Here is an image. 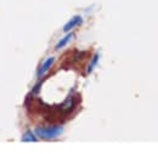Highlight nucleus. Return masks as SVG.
<instances>
[{
	"label": "nucleus",
	"instance_id": "obj_5",
	"mask_svg": "<svg viewBox=\"0 0 158 154\" xmlns=\"http://www.w3.org/2000/svg\"><path fill=\"white\" fill-rule=\"evenodd\" d=\"M22 141L23 142H33V141H37V138L34 137L32 131H27L24 135L22 136Z\"/></svg>",
	"mask_w": 158,
	"mask_h": 154
},
{
	"label": "nucleus",
	"instance_id": "obj_2",
	"mask_svg": "<svg viewBox=\"0 0 158 154\" xmlns=\"http://www.w3.org/2000/svg\"><path fill=\"white\" fill-rule=\"evenodd\" d=\"M81 22H83V18H81L80 16H76V17H73V18L69 19V21L64 24V27H63V32H64V33H67V32L72 30L73 28H76L77 26H79Z\"/></svg>",
	"mask_w": 158,
	"mask_h": 154
},
{
	"label": "nucleus",
	"instance_id": "obj_4",
	"mask_svg": "<svg viewBox=\"0 0 158 154\" xmlns=\"http://www.w3.org/2000/svg\"><path fill=\"white\" fill-rule=\"evenodd\" d=\"M73 38H74V35H73V34H68V35H66L64 38L61 39V40L59 41V44L56 45V49H57V50L62 49V47H63L66 44H68V43H69V41H71Z\"/></svg>",
	"mask_w": 158,
	"mask_h": 154
},
{
	"label": "nucleus",
	"instance_id": "obj_6",
	"mask_svg": "<svg viewBox=\"0 0 158 154\" xmlns=\"http://www.w3.org/2000/svg\"><path fill=\"white\" fill-rule=\"evenodd\" d=\"M98 61H99V55H95V57L93 58V61H91V63L89 64V67H88V73H90L93 69H94V67L96 66V63H98Z\"/></svg>",
	"mask_w": 158,
	"mask_h": 154
},
{
	"label": "nucleus",
	"instance_id": "obj_3",
	"mask_svg": "<svg viewBox=\"0 0 158 154\" xmlns=\"http://www.w3.org/2000/svg\"><path fill=\"white\" fill-rule=\"evenodd\" d=\"M54 62H55V58L54 57H49L43 64H41V67L39 68V71H38V77H43L49 69H50V67L54 64Z\"/></svg>",
	"mask_w": 158,
	"mask_h": 154
},
{
	"label": "nucleus",
	"instance_id": "obj_1",
	"mask_svg": "<svg viewBox=\"0 0 158 154\" xmlns=\"http://www.w3.org/2000/svg\"><path fill=\"white\" fill-rule=\"evenodd\" d=\"M35 135L44 140H52L59 137L63 132L62 126H38L34 130Z\"/></svg>",
	"mask_w": 158,
	"mask_h": 154
}]
</instances>
